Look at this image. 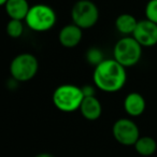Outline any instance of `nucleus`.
I'll return each instance as SVG.
<instances>
[{
  "mask_svg": "<svg viewBox=\"0 0 157 157\" xmlns=\"http://www.w3.org/2000/svg\"><path fill=\"white\" fill-rule=\"evenodd\" d=\"M143 46L131 36H125L115 43L113 48L114 59L125 68L133 67L140 61Z\"/></svg>",
  "mask_w": 157,
  "mask_h": 157,
  "instance_id": "obj_3",
  "label": "nucleus"
},
{
  "mask_svg": "<svg viewBox=\"0 0 157 157\" xmlns=\"http://www.w3.org/2000/svg\"><path fill=\"white\" fill-rule=\"evenodd\" d=\"M35 157H55V156L52 154H50V153H41V154L36 155Z\"/></svg>",
  "mask_w": 157,
  "mask_h": 157,
  "instance_id": "obj_19",
  "label": "nucleus"
},
{
  "mask_svg": "<svg viewBox=\"0 0 157 157\" xmlns=\"http://www.w3.org/2000/svg\"><path fill=\"white\" fill-rule=\"evenodd\" d=\"M56 13L53 8L43 3H38L30 7L25 18L27 26L37 33H44L52 29L56 24Z\"/></svg>",
  "mask_w": 157,
  "mask_h": 157,
  "instance_id": "obj_4",
  "label": "nucleus"
},
{
  "mask_svg": "<svg viewBox=\"0 0 157 157\" xmlns=\"http://www.w3.org/2000/svg\"><path fill=\"white\" fill-rule=\"evenodd\" d=\"M39 69V63L35 55L22 53L13 58L10 65V73L17 82H27L35 78Z\"/></svg>",
  "mask_w": 157,
  "mask_h": 157,
  "instance_id": "obj_5",
  "label": "nucleus"
},
{
  "mask_svg": "<svg viewBox=\"0 0 157 157\" xmlns=\"http://www.w3.org/2000/svg\"><path fill=\"white\" fill-rule=\"evenodd\" d=\"M82 90H83L84 97H90V96H95V87L90 85H86L82 87Z\"/></svg>",
  "mask_w": 157,
  "mask_h": 157,
  "instance_id": "obj_18",
  "label": "nucleus"
},
{
  "mask_svg": "<svg viewBox=\"0 0 157 157\" xmlns=\"http://www.w3.org/2000/svg\"><path fill=\"white\" fill-rule=\"evenodd\" d=\"M23 33H24L23 21L10 18V21L7 24V33L9 35V37L13 38V39H17L23 35Z\"/></svg>",
  "mask_w": 157,
  "mask_h": 157,
  "instance_id": "obj_15",
  "label": "nucleus"
},
{
  "mask_svg": "<svg viewBox=\"0 0 157 157\" xmlns=\"http://www.w3.org/2000/svg\"><path fill=\"white\" fill-rule=\"evenodd\" d=\"M132 37L142 46L151 48L157 44V24L150 20H142L138 22Z\"/></svg>",
  "mask_w": 157,
  "mask_h": 157,
  "instance_id": "obj_8",
  "label": "nucleus"
},
{
  "mask_svg": "<svg viewBox=\"0 0 157 157\" xmlns=\"http://www.w3.org/2000/svg\"><path fill=\"white\" fill-rule=\"evenodd\" d=\"M80 112L87 121H96L101 116L102 105L96 96L84 97L80 107Z\"/></svg>",
  "mask_w": 157,
  "mask_h": 157,
  "instance_id": "obj_11",
  "label": "nucleus"
},
{
  "mask_svg": "<svg viewBox=\"0 0 157 157\" xmlns=\"http://www.w3.org/2000/svg\"><path fill=\"white\" fill-rule=\"evenodd\" d=\"M85 58H86V60H87V63H90V65L94 66V67L98 66L99 63L105 60L102 52H101V50H99L98 48H88L85 54Z\"/></svg>",
  "mask_w": 157,
  "mask_h": 157,
  "instance_id": "obj_16",
  "label": "nucleus"
},
{
  "mask_svg": "<svg viewBox=\"0 0 157 157\" xmlns=\"http://www.w3.org/2000/svg\"><path fill=\"white\" fill-rule=\"evenodd\" d=\"M145 16L147 20L157 24V0H150L146 3Z\"/></svg>",
  "mask_w": 157,
  "mask_h": 157,
  "instance_id": "obj_17",
  "label": "nucleus"
},
{
  "mask_svg": "<svg viewBox=\"0 0 157 157\" xmlns=\"http://www.w3.org/2000/svg\"><path fill=\"white\" fill-rule=\"evenodd\" d=\"M8 0H0V5H2V6H5L6 5V2H7Z\"/></svg>",
  "mask_w": 157,
  "mask_h": 157,
  "instance_id": "obj_20",
  "label": "nucleus"
},
{
  "mask_svg": "<svg viewBox=\"0 0 157 157\" xmlns=\"http://www.w3.org/2000/svg\"><path fill=\"white\" fill-rule=\"evenodd\" d=\"M84 99L82 87L73 84H63L56 87L52 96V101L56 109L65 113H71L80 110Z\"/></svg>",
  "mask_w": 157,
  "mask_h": 157,
  "instance_id": "obj_2",
  "label": "nucleus"
},
{
  "mask_svg": "<svg viewBox=\"0 0 157 157\" xmlns=\"http://www.w3.org/2000/svg\"><path fill=\"white\" fill-rule=\"evenodd\" d=\"M146 108V102L144 97L139 93H130L126 96L124 100V109L128 115L132 117L140 116Z\"/></svg>",
  "mask_w": 157,
  "mask_h": 157,
  "instance_id": "obj_10",
  "label": "nucleus"
},
{
  "mask_svg": "<svg viewBox=\"0 0 157 157\" xmlns=\"http://www.w3.org/2000/svg\"><path fill=\"white\" fill-rule=\"evenodd\" d=\"M8 16L12 20L24 21L30 9L27 0H8L3 6Z\"/></svg>",
  "mask_w": 157,
  "mask_h": 157,
  "instance_id": "obj_12",
  "label": "nucleus"
},
{
  "mask_svg": "<svg viewBox=\"0 0 157 157\" xmlns=\"http://www.w3.org/2000/svg\"><path fill=\"white\" fill-rule=\"evenodd\" d=\"M72 23L82 29L94 27L99 20V10L90 0H78L71 10Z\"/></svg>",
  "mask_w": 157,
  "mask_h": 157,
  "instance_id": "obj_6",
  "label": "nucleus"
},
{
  "mask_svg": "<svg viewBox=\"0 0 157 157\" xmlns=\"http://www.w3.org/2000/svg\"><path fill=\"white\" fill-rule=\"evenodd\" d=\"M112 132L115 140L122 145H135L140 138V130L133 121L129 118H120L114 123Z\"/></svg>",
  "mask_w": 157,
  "mask_h": 157,
  "instance_id": "obj_7",
  "label": "nucleus"
},
{
  "mask_svg": "<svg viewBox=\"0 0 157 157\" xmlns=\"http://www.w3.org/2000/svg\"><path fill=\"white\" fill-rule=\"evenodd\" d=\"M133 146H135L136 152L141 156H151L157 150V143L155 139L152 137H148V136L140 137Z\"/></svg>",
  "mask_w": 157,
  "mask_h": 157,
  "instance_id": "obj_14",
  "label": "nucleus"
},
{
  "mask_svg": "<svg viewBox=\"0 0 157 157\" xmlns=\"http://www.w3.org/2000/svg\"><path fill=\"white\" fill-rule=\"evenodd\" d=\"M83 29L76 26L75 24H69L60 29L58 35V40L60 44L66 48H73L78 45L83 37Z\"/></svg>",
  "mask_w": 157,
  "mask_h": 157,
  "instance_id": "obj_9",
  "label": "nucleus"
},
{
  "mask_svg": "<svg viewBox=\"0 0 157 157\" xmlns=\"http://www.w3.org/2000/svg\"><path fill=\"white\" fill-rule=\"evenodd\" d=\"M139 21L129 13H123L115 20V28L120 33L124 36H132Z\"/></svg>",
  "mask_w": 157,
  "mask_h": 157,
  "instance_id": "obj_13",
  "label": "nucleus"
},
{
  "mask_svg": "<svg viewBox=\"0 0 157 157\" xmlns=\"http://www.w3.org/2000/svg\"><path fill=\"white\" fill-rule=\"evenodd\" d=\"M94 83L97 88L105 93H116L124 87L127 80L126 68L115 59H105L95 67Z\"/></svg>",
  "mask_w": 157,
  "mask_h": 157,
  "instance_id": "obj_1",
  "label": "nucleus"
}]
</instances>
